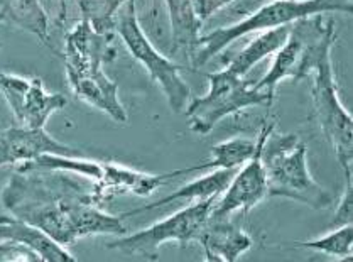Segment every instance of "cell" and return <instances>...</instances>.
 Returning <instances> with one entry per match:
<instances>
[{
	"mask_svg": "<svg viewBox=\"0 0 353 262\" xmlns=\"http://www.w3.org/2000/svg\"><path fill=\"white\" fill-rule=\"evenodd\" d=\"M92 192V183L85 186L71 173L16 170L0 201L10 215L68 247L99 230L101 210Z\"/></svg>",
	"mask_w": 353,
	"mask_h": 262,
	"instance_id": "1",
	"label": "cell"
},
{
	"mask_svg": "<svg viewBox=\"0 0 353 262\" xmlns=\"http://www.w3.org/2000/svg\"><path fill=\"white\" fill-rule=\"evenodd\" d=\"M352 0H269L242 21L227 28L215 29L208 34H201L196 50L191 54V65L194 68H201L242 36L289 26L298 19L314 16V14H352Z\"/></svg>",
	"mask_w": 353,
	"mask_h": 262,
	"instance_id": "2",
	"label": "cell"
},
{
	"mask_svg": "<svg viewBox=\"0 0 353 262\" xmlns=\"http://www.w3.org/2000/svg\"><path fill=\"white\" fill-rule=\"evenodd\" d=\"M269 196H283L313 210L328 208L333 196L311 176L307 149L296 134H270L262 149Z\"/></svg>",
	"mask_w": 353,
	"mask_h": 262,
	"instance_id": "3",
	"label": "cell"
},
{
	"mask_svg": "<svg viewBox=\"0 0 353 262\" xmlns=\"http://www.w3.org/2000/svg\"><path fill=\"white\" fill-rule=\"evenodd\" d=\"M335 21H325L323 14L298 19L291 24L286 43L276 52L268 73L254 87L274 97L283 80H304L316 70L326 54H332L336 41Z\"/></svg>",
	"mask_w": 353,
	"mask_h": 262,
	"instance_id": "4",
	"label": "cell"
},
{
	"mask_svg": "<svg viewBox=\"0 0 353 262\" xmlns=\"http://www.w3.org/2000/svg\"><path fill=\"white\" fill-rule=\"evenodd\" d=\"M115 31L122 37V43L132 58L144 66L151 80L163 90L171 110L176 114L185 112L186 105L193 99V93L181 78L183 66L171 61L154 48L139 22L135 0H129L120 7L115 17Z\"/></svg>",
	"mask_w": 353,
	"mask_h": 262,
	"instance_id": "5",
	"label": "cell"
},
{
	"mask_svg": "<svg viewBox=\"0 0 353 262\" xmlns=\"http://www.w3.org/2000/svg\"><path fill=\"white\" fill-rule=\"evenodd\" d=\"M206 80L210 85L206 95L191 99L185 108L190 129L200 136L212 132L216 123L228 115L259 105L270 107L274 102L272 95L261 92L254 83L236 77L227 68L208 73Z\"/></svg>",
	"mask_w": 353,
	"mask_h": 262,
	"instance_id": "6",
	"label": "cell"
},
{
	"mask_svg": "<svg viewBox=\"0 0 353 262\" xmlns=\"http://www.w3.org/2000/svg\"><path fill=\"white\" fill-rule=\"evenodd\" d=\"M216 198L198 200L196 203L181 208L151 227L110 242L108 249L156 261L159 257V247L168 242H178L183 247L190 242H196L203 227L208 222Z\"/></svg>",
	"mask_w": 353,
	"mask_h": 262,
	"instance_id": "7",
	"label": "cell"
},
{
	"mask_svg": "<svg viewBox=\"0 0 353 262\" xmlns=\"http://www.w3.org/2000/svg\"><path fill=\"white\" fill-rule=\"evenodd\" d=\"M311 77H313L311 99H313L316 121L320 123L326 141L335 151L338 163L343 168V173L352 174L353 121L345 105L341 103L340 95H338L332 54H326L318 63L316 70Z\"/></svg>",
	"mask_w": 353,
	"mask_h": 262,
	"instance_id": "8",
	"label": "cell"
},
{
	"mask_svg": "<svg viewBox=\"0 0 353 262\" xmlns=\"http://www.w3.org/2000/svg\"><path fill=\"white\" fill-rule=\"evenodd\" d=\"M0 92L19 125L29 129H46L51 115L68 103L63 93L46 92L39 78H26L12 73H0Z\"/></svg>",
	"mask_w": 353,
	"mask_h": 262,
	"instance_id": "9",
	"label": "cell"
},
{
	"mask_svg": "<svg viewBox=\"0 0 353 262\" xmlns=\"http://www.w3.org/2000/svg\"><path fill=\"white\" fill-rule=\"evenodd\" d=\"M272 132L274 123H265L262 127L254 156L243 164L242 170L235 171L227 190L213 205L212 216H230L235 212L249 213L269 196L268 176H265V168L262 163V149Z\"/></svg>",
	"mask_w": 353,
	"mask_h": 262,
	"instance_id": "10",
	"label": "cell"
},
{
	"mask_svg": "<svg viewBox=\"0 0 353 262\" xmlns=\"http://www.w3.org/2000/svg\"><path fill=\"white\" fill-rule=\"evenodd\" d=\"M66 78L77 99L107 114L115 122H127L125 107L119 99V85L108 78L103 66L66 70Z\"/></svg>",
	"mask_w": 353,
	"mask_h": 262,
	"instance_id": "11",
	"label": "cell"
},
{
	"mask_svg": "<svg viewBox=\"0 0 353 262\" xmlns=\"http://www.w3.org/2000/svg\"><path fill=\"white\" fill-rule=\"evenodd\" d=\"M43 154H81L78 149L56 141L46 129L17 125L0 132V168L22 164Z\"/></svg>",
	"mask_w": 353,
	"mask_h": 262,
	"instance_id": "12",
	"label": "cell"
},
{
	"mask_svg": "<svg viewBox=\"0 0 353 262\" xmlns=\"http://www.w3.org/2000/svg\"><path fill=\"white\" fill-rule=\"evenodd\" d=\"M112 36L100 34L81 19L66 34V46L61 56L66 70H80L86 66H105L115 59Z\"/></svg>",
	"mask_w": 353,
	"mask_h": 262,
	"instance_id": "13",
	"label": "cell"
},
{
	"mask_svg": "<svg viewBox=\"0 0 353 262\" xmlns=\"http://www.w3.org/2000/svg\"><path fill=\"white\" fill-rule=\"evenodd\" d=\"M198 244L210 262H235L252 247V239L228 220V216H212L203 227Z\"/></svg>",
	"mask_w": 353,
	"mask_h": 262,
	"instance_id": "14",
	"label": "cell"
},
{
	"mask_svg": "<svg viewBox=\"0 0 353 262\" xmlns=\"http://www.w3.org/2000/svg\"><path fill=\"white\" fill-rule=\"evenodd\" d=\"M0 241L14 242V244L28 247L34 254H37L41 261L46 262H74L77 257L58 244L54 239L44 234L41 228L17 219V216H0Z\"/></svg>",
	"mask_w": 353,
	"mask_h": 262,
	"instance_id": "15",
	"label": "cell"
},
{
	"mask_svg": "<svg viewBox=\"0 0 353 262\" xmlns=\"http://www.w3.org/2000/svg\"><path fill=\"white\" fill-rule=\"evenodd\" d=\"M236 170H213L212 173H208L206 176H201V178L194 179V181L186 183V185L179 186L176 192L166 194L161 200L154 201V203L144 205L141 208H134L130 212L120 213V216L127 219V216H134L139 215L142 212H149V210L159 208L163 205L172 203V201H179V200H208V198H219L221 193L227 190L228 183L230 179L234 178Z\"/></svg>",
	"mask_w": 353,
	"mask_h": 262,
	"instance_id": "16",
	"label": "cell"
},
{
	"mask_svg": "<svg viewBox=\"0 0 353 262\" xmlns=\"http://www.w3.org/2000/svg\"><path fill=\"white\" fill-rule=\"evenodd\" d=\"M171 28V52L193 54L201 36L203 22L196 16L193 0H164Z\"/></svg>",
	"mask_w": 353,
	"mask_h": 262,
	"instance_id": "17",
	"label": "cell"
},
{
	"mask_svg": "<svg viewBox=\"0 0 353 262\" xmlns=\"http://www.w3.org/2000/svg\"><path fill=\"white\" fill-rule=\"evenodd\" d=\"M0 19L36 36L51 48L50 16L41 0H0Z\"/></svg>",
	"mask_w": 353,
	"mask_h": 262,
	"instance_id": "18",
	"label": "cell"
},
{
	"mask_svg": "<svg viewBox=\"0 0 353 262\" xmlns=\"http://www.w3.org/2000/svg\"><path fill=\"white\" fill-rule=\"evenodd\" d=\"M289 29H291V24L264 31L261 36H257L255 39L250 41V43L247 44L230 63H228L227 70L232 71L236 77L243 78L255 65H259L262 59L276 54V52L283 48V44L286 43L289 36Z\"/></svg>",
	"mask_w": 353,
	"mask_h": 262,
	"instance_id": "19",
	"label": "cell"
},
{
	"mask_svg": "<svg viewBox=\"0 0 353 262\" xmlns=\"http://www.w3.org/2000/svg\"><path fill=\"white\" fill-rule=\"evenodd\" d=\"M257 141L247 137H234L212 148V157L196 166L185 168L186 174L205 170H236L254 156Z\"/></svg>",
	"mask_w": 353,
	"mask_h": 262,
	"instance_id": "20",
	"label": "cell"
},
{
	"mask_svg": "<svg viewBox=\"0 0 353 262\" xmlns=\"http://www.w3.org/2000/svg\"><path fill=\"white\" fill-rule=\"evenodd\" d=\"M129 0H78L83 21L100 34L112 36L115 31V17L120 7Z\"/></svg>",
	"mask_w": 353,
	"mask_h": 262,
	"instance_id": "21",
	"label": "cell"
},
{
	"mask_svg": "<svg viewBox=\"0 0 353 262\" xmlns=\"http://www.w3.org/2000/svg\"><path fill=\"white\" fill-rule=\"evenodd\" d=\"M296 247L328 254V256L338 257V259H352L353 227H352V223L336 227V228H333V232L323 235V237H320V239H314V241L296 242Z\"/></svg>",
	"mask_w": 353,
	"mask_h": 262,
	"instance_id": "22",
	"label": "cell"
},
{
	"mask_svg": "<svg viewBox=\"0 0 353 262\" xmlns=\"http://www.w3.org/2000/svg\"><path fill=\"white\" fill-rule=\"evenodd\" d=\"M353 216V183H352V174H345V190L343 194L340 198V203L335 210V215H333L332 223L330 227L336 228L341 225H347L352 223Z\"/></svg>",
	"mask_w": 353,
	"mask_h": 262,
	"instance_id": "23",
	"label": "cell"
},
{
	"mask_svg": "<svg viewBox=\"0 0 353 262\" xmlns=\"http://www.w3.org/2000/svg\"><path fill=\"white\" fill-rule=\"evenodd\" d=\"M234 2H236V0H193L196 16L200 17L201 22L208 21V19L215 16L219 10L223 9V7L230 6V3Z\"/></svg>",
	"mask_w": 353,
	"mask_h": 262,
	"instance_id": "24",
	"label": "cell"
},
{
	"mask_svg": "<svg viewBox=\"0 0 353 262\" xmlns=\"http://www.w3.org/2000/svg\"><path fill=\"white\" fill-rule=\"evenodd\" d=\"M65 12H66V10H65V0H61V19L65 17Z\"/></svg>",
	"mask_w": 353,
	"mask_h": 262,
	"instance_id": "25",
	"label": "cell"
},
{
	"mask_svg": "<svg viewBox=\"0 0 353 262\" xmlns=\"http://www.w3.org/2000/svg\"><path fill=\"white\" fill-rule=\"evenodd\" d=\"M0 22H2V19H0Z\"/></svg>",
	"mask_w": 353,
	"mask_h": 262,
	"instance_id": "26",
	"label": "cell"
}]
</instances>
